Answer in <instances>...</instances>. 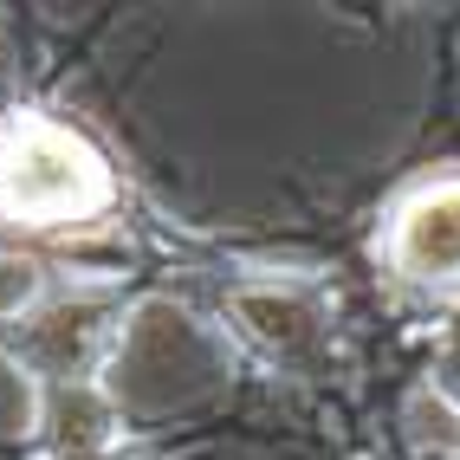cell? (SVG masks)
I'll return each instance as SVG.
<instances>
[{"mask_svg":"<svg viewBox=\"0 0 460 460\" xmlns=\"http://www.w3.org/2000/svg\"><path fill=\"white\" fill-rule=\"evenodd\" d=\"M111 208V169L78 130L26 117L0 143V214L26 227H72Z\"/></svg>","mask_w":460,"mask_h":460,"instance_id":"cell-1","label":"cell"},{"mask_svg":"<svg viewBox=\"0 0 460 460\" xmlns=\"http://www.w3.org/2000/svg\"><path fill=\"white\" fill-rule=\"evenodd\" d=\"M383 253L409 286L460 292V175H435L395 201Z\"/></svg>","mask_w":460,"mask_h":460,"instance_id":"cell-2","label":"cell"},{"mask_svg":"<svg viewBox=\"0 0 460 460\" xmlns=\"http://www.w3.org/2000/svg\"><path fill=\"white\" fill-rule=\"evenodd\" d=\"M234 312H240V331H247L260 350H272V357H298V350H312V344H318V331H324V312H318V305L305 298L298 286H260V292H240V298H234Z\"/></svg>","mask_w":460,"mask_h":460,"instance_id":"cell-3","label":"cell"},{"mask_svg":"<svg viewBox=\"0 0 460 460\" xmlns=\"http://www.w3.org/2000/svg\"><path fill=\"white\" fill-rule=\"evenodd\" d=\"M402 428H409V441H415L421 454H435V460L460 454V402H454L447 389H415Z\"/></svg>","mask_w":460,"mask_h":460,"instance_id":"cell-4","label":"cell"},{"mask_svg":"<svg viewBox=\"0 0 460 460\" xmlns=\"http://www.w3.org/2000/svg\"><path fill=\"white\" fill-rule=\"evenodd\" d=\"M46 292V272L40 260H26V253H0V318H20V312H33Z\"/></svg>","mask_w":460,"mask_h":460,"instance_id":"cell-5","label":"cell"}]
</instances>
